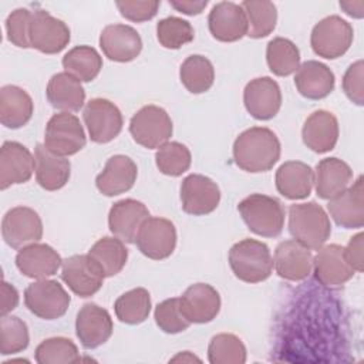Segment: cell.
<instances>
[{"instance_id":"obj_1","label":"cell","mask_w":364,"mask_h":364,"mask_svg":"<svg viewBox=\"0 0 364 364\" xmlns=\"http://www.w3.org/2000/svg\"><path fill=\"white\" fill-rule=\"evenodd\" d=\"M280 141L277 135L264 127H252L235 139V164L250 173L270 171L280 158Z\"/></svg>"},{"instance_id":"obj_2","label":"cell","mask_w":364,"mask_h":364,"mask_svg":"<svg viewBox=\"0 0 364 364\" xmlns=\"http://www.w3.org/2000/svg\"><path fill=\"white\" fill-rule=\"evenodd\" d=\"M289 232L307 249L318 250L331 235L330 218L316 202L290 205Z\"/></svg>"},{"instance_id":"obj_3","label":"cell","mask_w":364,"mask_h":364,"mask_svg":"<svg viewBox=\"0 0 364 364\" xmlns=\"http://www.w3.org/2000/svg\"><path fill=\"white\" fill-rule=\"evenodd\" d=\"M229 264L233 274L245 283H260L273 272V259L267 245L249 237L230 247Z\"/></svg>"},{"instance_id":"obj_4","label":"cell","mask_w":364,"mask_h":364,"mask_svg":"<svg viewBox=\"0 0 364 364\" xmlns=\"http://www.w3.org/2000/svg\"><path fill=\"white\" fill-rule=\"evenodd\" d=\"M237 210L250 232L262 237H276L284 226V208L273 196L252 193L239 202Z\"/></svg>"},{"instance_id":"obj_5","label":"cell","mask_w":364,"mask_h":364,"mask_svg":"<svg viewBox=\"0 0 364 364\" xmlns=\"http://www.w3.org/2000/svg\"><path fill=\"white\" fill-rule=\"evenodd\" d=\"M24 303L34 316L55 320L67 313L71 297L57 280L40 279L26 287Z\"/></svg>"},{"instance_id":"obj_6","label":"cell","mask_w":364,"mask_h":364,"mask_svg":"<svg viewBox=\"0 0 364 364\" xmlns=\"http://www.w3.org/2000/svg\"><path fill=\"white\" fill-rule=\"evenodd\" d=\"M354 38V30L340 16H328L320 20L311 30L310 46L323 58L334 60L344 55Z\"/></svg>"},{"instance_id":"obj_7","label":"cell","mask_w":364,"mask_h":364,"mask_svg":"<svg viewBox=\"0 0 364 364\" xmlns=\"http://www.w3.org/2000/svg\"><path fill=\"white\" fill-rule=\"evenodd\" d=\"M129 132L136 144L155 149L168 142L173 127L168 112L158 105H145L129 121Z\"/></svg>"},{"instance_id":"obj_8","label":"cell","mask_w":364,"mask_h":364,"mask_svg":"<svg viewBox=\"0 0 364 364\" xmlns=\"http://www.w3.org/2000/svg\"><path fill=\"white\" fill-rule=\"evenodd\" d=\"M85 142L84 128L74 114L58 112L48 119L44 134V146L51 152L70 156L80 152L85 146Z\"/></svg>"},{"instance_id":"obj_9","label":"cell","mask_w":364,"mask_h":364,"mask_svg":"<svg viewBox=\"0 0 364 364\" xmlns=\"http://www.w3.org/2000/svg\"><path fill=\"white\" fill-rule=\"evenodd\" d=\"M135 243L144 256L152 260L166 259L176 246L175 225L169 219L149 216L142 222Z\"/></svg>"},{"instance_id":"obj_10","label":"cell","mask_w":364,"mask_h":364,"mask_svg":"<svg viewBox=\"0 0 364 364\" xmlns=\"http://www.w3.org/2000/svg\"><path fill=\"white\" fill-rule=\"evenodd\" d=\"M84 124L90 138L95 144H107L115 139L122 129V114L119 108L105 98H92L82 111Z\"/></svg>"},{"instance_id":"obj_11","label":"cell","mask_w":364,"mask_h":364,"mask_svg":"<svg viewBox=\"0 0 364 364\" xmlns=\"http://www.w3.org/2000/svg\"><path fill=\"white\" fill-rule=\"evenodd\" d=\"M1 236L13 249H23L43 237V222L28 206H16L6 212L1 220Z\"/></svg>"},{"instance_id":"obj_12","label":"cell","mask_w":364,"mask_h":364,"mask_svg":"<svg viewBox=\"0 0 364 364\" xmlns=\"http://www.w3.org/2000/svg\"><path fill=\"white\" fill-rule=\"evenodd\" d=\"M70 38V28L63 20L43 9L33 11L30 23V46L33 48L44 54H57L68 46Z\"/></svg>"},{"instance_id":"obj_13","label":"cell","mask_w":364,"mask_h":364,"mask_svg":"<svg viewBox=\"0 0 364 364\" xmlns=\"http://www.w3.org/2000/svg\"><path fill=\"white\" fill-rule=\"evenodd\" d=\"M182 209L193 216L212 213L220 202V189L209 176L188 175L181 183Z\"/></svg>"},{"instance_id":"obj_14","label":"cell","mask_w":364,"mask_h":364,"mask_svg":"<svg viewBox=\"0 0 364 364\" xmlns=\"http://www.w3.org/2000/svg\"><path fill=\"white\" fill-rule=\"evenodd\" d=\"M61 279L78 297H91L102 287L105 276L88 255H73L63 260Z\"/></svg>"},{"instance_id":"obj_15","label":"cell","mask_w":364,"mask_h":364,"mask_svg":"<svg viewBox=\"0 0 364 364\" xmlns=\"http://www.w3.org/2000/svg\"><path fill=\"white\" fill-rule=\"evenodd\" d=\"M314 279L327 289H337L353 279L355 270L346 259L344 247L340 245L321 246L313 257Z\"/></svg>"},{"instance_id":"obj_16","label":"cell","mask_w":364,"mask_h":364,"mask_svg":"<svg viewBox=\"0 0 364 364\" xmlns=\"http://www.w3.org/2000/svg\"><path fill=\"white\" fill-rule=\"evenodd\" d=\"M246 111L256 119L267 121L277 115L282 107V91L270 77H257L249 81L243 90Z\"/></svg>"},{"instance_id":"obj_17","label":"cell","mask_w":364,"mask_h":364,"mask_svg":"<svg viewBox=\"0 0 364 364\" xmlns=\"http://www.w3.org/2000/svg\"><path fill=\"white\" fill-rule=\"evenodd\" d=\"M114 324L109 313L95 303L84 304L75 318V334L84 348L92 350L109 340Z\"/></svg>"},{"instance_id":"obj_18","label":"cell","mask_w":364,"mask_h":364,"mask_svg":"<svg viewBox=\"0 0 364 364\" xmlns=\"http://www.w3.org/2000/svg\"><path fill=\"white\" fill-rule=\"evenodd\" d=\"M36 171V158L23 144L6 141L0 148V189L27 182Z\"/></svg>"},{"instance_id":"obj_19","label":"cell","mask_w":364,"mask_h":364,"mask_svg":"<svg viewBox=\"0 0 364 364\" xmlns=\"http://www.w3.org/2000/svg\"><path fill=\"white\" fill-rule=\"evenodd\" d=\"M100 47L105 57L117 63L135 60L142 50L138 31L127 24H108L100 34Z\"/></svg>"},{"instance_id":"obj_20","label":"cell","mask_w":364,"mask_h":364,"mask_svg":"<svg viewBox=\"0 0 364 364\" xmlns=\"http://www.w3.org/2000/svg\"><path fill=\"white\" fill-rule=\"evenodd\" d=\"M209 31L213 38L233 43L247 34V18L240 4L233 1L216 3L208 16Z\"/></svg>"},{"instance_id":"obj_21","label":"cell","mask_w":364,"mask_h":364,"mask_svg":"<svg viewBox=\"0 0 364 364\" xmlns=\"http://www.w3.org/2000/svg\"><path fill=\"white\" fill-rule=\"evenodd\" d=\"M273 267L282 279L300 282L311 273L313 255L310 249L294 239L283 240L274 250Z\"/></svg>"},{"instance_id":"obj_22","label":"cell","mask_w":364,"mask_h":364,"mask_svg":"<svg viewBox=\"0 0 364 364\" xmlns=\"http://www.w3.org/2000/svg\"><path fill=\"white\" fill-rule=\"evenodd\" d=\"M179 300L182 313L191 324L209 323L220 310V296L218 290L208 283H195L189 286Z\"/></svg>"},{"instance_id":"obj_23","label":"cell","mask_w":364,"mask_h":364,"mask_svg":"<svg viewBox=\"0 0 364 364\" xmlns=\"http://www.w3.org/2000/svg\"><path fill=\"white\" fill-rule=\"evenodd\" d=\"M363 176L344 189L341 193L328 199L327 209L333 220L344 229H358L364 225V198Z\"/></svg>"},{"instance_id":"obj_24","label":"cell","mask_w":364,"mask_h":364,"mask_svg":"<svg viewBox=\"0 0 364 364\" xmlns=\"http://www.w3.org/2000/svg\"><path fill=\"white\" fill-rule=\"evenodd\" d=\"M63 264L61 256L46 243H31L18 250L16 266L20 273L30 279H47L54 276Z\"/></svg>"},{"instance_id":"obj_25","label":"cell","mask_w":364,"mask_h":364,"mask_svg":"<svg viewBox=\"0 0 364 364\" xmlns=\"http://www.w3.org/2000/svg\"><path fill=\"white\" fill-rule=\"evenodd\" d=\"M149 218L148 208L136 199L115 202L108 213V228L114 236L125 243H134L142 222Z\"/></svg>"},{"instance_id":"obj_26","label":"cell","mask_w":364,"mask_h":364,"mask_svg":"<svg viewBox=\"0 0 364 364\" xmlns=\"http://www.w3.org/2000/svg\"><path fill=\"white\" fill-rule=\"evenodd\" d=\"M138 176L136 164L127 155L111 156L95 178L97 189L105 196H117L129 191Z\"/></svg>"},{"instance_id":"obj_27","label":"cell","mask_w":364,"mask_h":364,"mask_svg":"<svg viewBox=\"0 0 364 364\" xmlns=\"http://www.w3.org/2000/svg\"><path fill=\"white\" fill-rule=\"evenodd\" d=\"M338 121L334 114L317 109L307 117L301 129L304 145L317 154L331 151L338 141Z\"/></svg>"},{"instance_id":"obj_28","label":"cell","mask_w":364,"mask_h":364,"mask_svg":"<svg viewBox=\"0 0 364 364\" xmlns=\"http://www.w3.org/2000/svg\"><path fill=\"white\" fill-rule=\"evenodd\" d=\"M334 73L316 60L304 61L296 71L294 85L300 95L307 100L326 98L334 90Z\"/></svg>"},{"instance_id":"obj_29","label":"cell","mask_w":364,"mask_h":364,"mask_svg":"<svg viewBox=\"0 0 364 364\" xmlns=\"http://www.w3.org/2000/svg\"><path fill=\"white\" fill-rule=\"evenodd\" d=\"M277 192L291 200L304 199L311 193L314 183V171L304 162L287 161L276 171Z\"/></svg>"},{"instance_id":"obj_30","label":"cell","mask_w":364,"mask_h":364,"mask_svg":"<svg viewBox=\"0 0 364 364\" xmlns=\"http://www.w3.org/2000/svg\"><path fill=\"white\" fill-rule=\"evenodd\" d=\"M34 158L36 179L43 189L57 191L68 182L71 164L65 156L51 152L44 146V144H37L34 148Z\"/></svg>"},{"instance_id":"obj_31","label":"cell","mask_w":364,"mask_h":364,"mask_svg":"<svg viewBox=\"0 0 364 364\" xmlns=\"http://www.w3.org/2000/svg\"><path fill=\"white\" fill-rule=\"evenodd\" d=\"M353 171L350 165L338 158H324L316 166V193L321 199H331L348 188Z\"/></svg>"},{"instance_id":"obj_32","label":"cell","mask_w":364,"mask_h":364,"mask_svg":"<svg viewBox=\"0 0 364 364\" xmlns=\"http://www.w3.org/2000/svg\"><path fill=\"white\" fill-rule=\"evenodd\" d=\"M46 95L51 107L63 112H77L82 108L85 101V91L81 81L65 71L57 73L50 78Z\"/></svg>"},{"instance_id":"obj_33","label":"cell","mask_w":364,"mask_h":364,"mask_svg":"<svg viewBox=\"0 0 364 364\" xmlns=\"http://www.w3.org/2000/svg\"><path fill=\"white\" fill-rule=\"evenodd\" d=\"M31 97L17 85H3L0 90V122L6 128L24 127L33 117Z\"/></svg>"},{"instance_id":"obj_34","label":"cell","mask_w":364,"mask_h":364,"mask_svg":"<svg viewBox=\"0 0 364 364\" xmlns=\"http://www.w3.org/2000/svg\"><path fill=\"white\" fill-rule=\"evenodd\" d=\"M87 255L105 277H112L124 269L128 259V249L117 236H104L91 246Z\"/></svg>"},{"instance_id":"obj_35","label":"cell","mask_w":364,"mask_h":364,"mask_svg":"<svg viewBox=\"0 0 364 364\" xmlns=\"http://www.w3.org/2000/svg\"><path fill=\"white\" fill-rule=\"evenodd\" d=\"M65 73L71 74L81 82L92 81L102 68V57L90 46H77L63 57Z\"/></svg>"},{"instance_id":"obj_36","label":"cell","mask_w":364,"mask_h":364,"mask_svg":"<svg viewBox=\"0 0 364 364\" xmlns=\"http://www.w3.org/2000/svg\"><path fill=\"white\" fill-rule=\"evenodd\" d=\"M179 78L189 92H206L213 85L215 81L213 64L200 54L189 55L181 65Z\"/></svg>"},{"instance_id":"obj_37","label":"cell","mask_w":364,"mask_h":364,"mask_svg":"<svg viewBox=\"0 0 364 364\" xmlns=\"http://www.w3.org/2000/svg\"><path fill=\"white\" fill-rule=\"evenodd\" d=\"M117 318L125 324H139L151 313V294L144 287H136L121 294L114 303Z\"/></svg>"},{"instance_id":"obj_38","label":"cell","mask_w":364,"mask_h":364,"mask_svg":"<svg viewBox=\"0 0 364 364\" xmlns=\"http://www.w3.org/2000/svg\"><path fill=\"white\" fill-rule=\"evenodd\" d=\"M266 61L274 75L287 77L300 67V51L291 40L276 37L266 47Z\"/></svg>"},{"instance_id":"obj_39","label":"cell","mask_w":364,"mask_h":364,"mask_svg":"<svg viewBox=\"0 0 364 364\" xmlns=\"http://www.w3.org/2000/svg\"><path fill=\"white\" fill-rule=\"evenodd\" d=\"M242 9L247 18V34L250 38L267 37L276 27L277 10L272 1H243Z\"/></svg>"},{"instance_id":"obj_40","label":"cell","mask_w":364,"mask_h":364,"mask_svg":"<svg viewBox=\"0 0 364 364\" xmlns=\"http://www.w3.org/2000/svg\"><path fill=\"white\" fill-rule=\"evenodd\" d=\"M208 360L210 364H243L246 363V347L237 336L220 333L210 338Z\"/></svg>"},{"instance_id":"obj_41","label":"cell","mask_w":364,"mask_h":364,"mask_svg":"<svg viewBox=\"0 0 364 364\" xmlns=\"http://www.w3.org/2000/svg\"><path fill=\"white\" fill-rule=\"evenodd\" d=\"M34 357L38 364H73L81 360L77 346L67 337L43 340L37 346Z\"/></svg>"},{"instance_id":"obj_42","label":"cell","mask_w":364,"mask_h":364,"mask_svg":"<svg viewBox=\"0 0 364 364\" xmlns=\"http://www.w3.org/2000/svg\"><path fill=\"white\" fill-rule=\"evenodd\" d=\"M155 162L159 172H162L164 175L181 176L189 169L192 155L186 145L172 141L158 148L155 154Z\"/></svg>"},{"instance_id":"obj_43","label":"cell","mask_w":364,"mask_h":364,"mask_svg":"<svg viewBox=\"0 0 364 364\" xmlns=\"http://www.w3.org/2000/svg\"><path fill=\"white\" fill-rule=\"evenodd\" d=\"M195 37V30L189 21L169 16L158 21L156 38L159 44L169 50H178L182 46L191 43Z\"/></svg>"},{"instance_id":"obj_44","label":"cell","mask_w":364,"mask_h":364,"mask_svg":"<svg viewBox=\"0 0 364 364\" xmlns=\"http://www.w3.org/2000/svg\"><path fill=\"white\" fill-rule=\"evenodd\" d=\"M30 341L27 324L17 316H1L0 320V353L10 355L27 348Z\"/></svg>"},{"instance_id":"obj_45","label":"cell","mask_w":364,"mask_h":364,"mask_svg":"<svg viewBox=\"0 0 364 364\" xmlns=\"http://www.w3.org/2000/svg\"><path fill=\"white\" fill-rule=\"evenodd\" d=\"M154 318L159 330L168 334L185 331L191 326V321L182 313L179 297H172L161 301L155 307Z\"/></svg>"},{"instance_id":"obj_46","label":"cell","mask_w":364,"mask_h":364,"mask_svg":"<svg viewBox=\"0 0 364 364\" xmlns=\"http://www.w3.org/2000/svg\"><path fill=\"white\" fill-rule=\"evenodd\" d=\"M33 11L28 9H16L6 18L7 40L20 48H28L30 46V23Z\"/></svg>"},{"instance_id":"obj_47","label":"cell","mask_w":364,"mask_h":364,"mask_svg":"<svg viewBox=\"0 0 364 364\" xmlns=\"http://www.w3.org/2000/svg\"><path fill=\"white\" fill-rule=\"evenodd\" d=\"M161 1L158 0H118L115 1L119 14L129 21L142 23L151 20L158 13Z\"/></svg>"},{"instance_id":"obj_48","label":"cell","mask_w":364,"mask_h":364,"mask_svg":"<svg viewBox=\"0 0 364 364\" xmlns=\"http://www.w3.org/2000/svg\"><path fill=\"white\" fill-rule=\"evenodd\" d=\"M364 63L363 60H358L353 63L343 77V91L347 95V98L354 102L355 105L364 104Z\"/></svg>"},{"instance_id":"obj_49","label":"cell","mask_w":364,"mask_h":364,"mask_svg":"<svg viewBox=\"0 0 364 364\" xmlns=\"http://www.w3.org/2000/svg\"><path fill=\"white\" fill-rule=\"evenodd\" d=\"M363 237L364 235L361 232L357 233L344 247L346 259L355 272H363Z\"/></svg>"},{"instance_id":"obj_50","label":"cell","mask_w":364,"mask_h":364,"mask_svg":"<svg viewBox=\"0 0 364 364\" xmlns=\"http://www.w3.org/2000/svg\"><path fill=\"white\" fill-rule=\"evenodd\" d=\"M18 304V291L17 289L7 283H1V316H7Z\"/></svg>"},{"instance_id":"obj_51","label":"cell","mask_w":364,"mask_h":364,"mask_svg":"<svg viewBox=\"0 0 364 364\" xmlns=\"http://www.w3.org/2000/svg\"><path fill=\"white\" fill-rule=\"evenodd\" d=\"M169 4L186 16H196L203 11V9L208 6V1L206 0H200V1L181 0V1H169Z\"/></svg>"},{"instance_id":"obj_52","label":"cell","mask_w":364,"mask_h":364,"mask_svg":"<svg viewBox=\"0 0 364 364\" xmlns=\"http://www.w3.org/2000/svg\"><path fill=\"white\" fill-rule=\"evenodd\" d=\"M340 7L351 17H355V18H361L364 11H363V7H364V1H340Z\"/></svg>"},{"instance_id":"obj_53","label":"cell","mask_w":364,"mask_h":364,"mask_svg":"<svg viewBox=\"0 0 364 364\" xmlns=\"http://www.w3.org/2000/svg\"><path fill=\"white\" fill-rule=\"evenodd\" d=\"M171 361H200V360L192 355L189 351H183L182 354H178L176 357H173Z\"/></svg>"}]
</instances>
